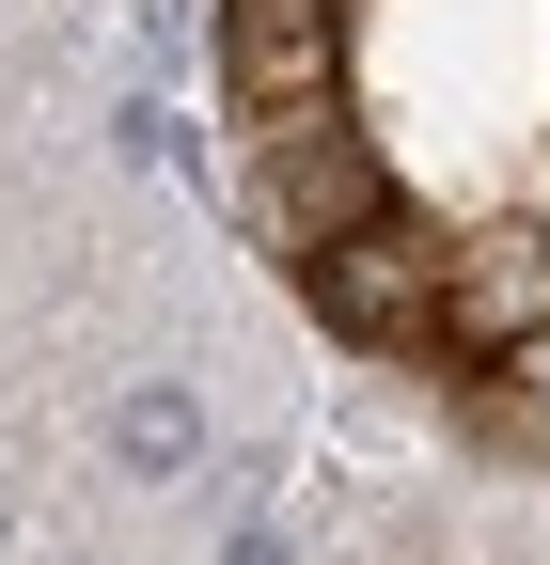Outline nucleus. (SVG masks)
<instances>
[{
  "instance_id": "nucleus-3",
  "label": "nucleus",
  "mask_w": 550,
  "mask_h": 565,
  "mask_svg": "<svg viewBox=\"0 0 550 565\" xmlns=\"http://www.w3.org/2000/svg\"><path fill=\"white\" fill-rule=\"evenodd\" d=\"M330 47H347V0H221V79L252 110H315Z\"/></svg>"
},
{
  "instance_id": "nucleus-7",
  "label": "nucleus",
  "mask_w": 550,
  "mask_h": 565,
  "mask_svg": "<svg viewBox=\"0 0 550 565\" xmlns=\"http://www.w3.org/2000/svg\"><path fill=\"white\" fill-rule=\"evenodd\" d=\"M535 236H550V221H535Z\"/></svg>"
},
{
  "instance_id": "nucleus-2",
  "label": "nucleus",
  "mask_w": 550,
  "mask_h": 565,
  "mask_svg": "<svg viewBox=\"0 0 550 565\" xmlns=\"http://www.w3.org/2000/svg\"><path fill=\"white\" fill-rule=\"evenodd\" d=\"M267 204H284L299 236H347V221H378V204H393V173H378V141H362V126L267 110Z\"/></svg>"
},
{
  "instance_id": "nucleus-1",
  "label": "nucleus",
  "mask_w": 550,
  "mask_h": 565,
  "mask_svg": "<svg viewBox=\"0 0 550 565\" xmlns=\"http://www.w3.org/2000/svg\"><path fill=\"white\" fill-rule=\"evenodd\" d=\"M315 315L347 330V345H441V236L425 221H347V236H315Z\"/></svg>"
},
{
  "instance_id": "nucleus-6",
  "label": "nucleus",
  "mask_w": 550,
  "mask_h": 565,
  "mask_svg": "<svg viewBox=\"0 0 550 565\" xmlns=\"http://www.w3.org/2000/svg\"><path fill=\"white\" fill-rule=\"evenodd\" d=\"M504 377H519V408H535V424H550V315H535V330H519V345H504Z\"/></svg>"
},
{
  "instance_id": "nucleus-5",
  "label": "nucleus",
  "mask_w": 550,
  "mask_h": 565,
  "mask_svg": "<svg viewBox=\"0 0 550 565\" xmlns=\"http://www.w3.org/2000/svg\"><path fill=\"white\" fill-rule=\"evenodd\" d=\"M110 456H126V471H189V456H204V408H189V393H126V408H110Z\"/></svg>"
},
{
  "instance_id": "nucleus-4",
  "label": "nucleus",
  "mask_w": 550,
  "mask_h": 565,
  "mask_svg": "<svg viewBox=\"0 0 550 565\" xmlns=\"http://www.w3.org/2000/svg\"><path fill=\"white\" fill-rule=\"evenodd\" d=\"M550 315V236H472V252H441V345H504Z\"/></svg>"
}]
</instances>
